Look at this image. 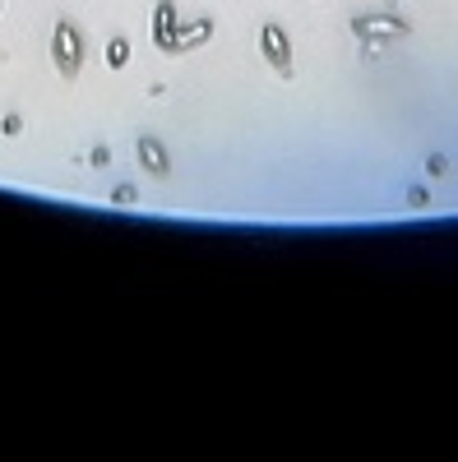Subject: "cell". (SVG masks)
<instances>
[{
	"mask_svg": "<svg viewBox=\"0 0 458 462\" xmlns=\"http://www.w3.org/2000/svg\"><path fill=\"white\" fill-rule=\"evenodd\" d=\"M107 60H112V65H125V60H130V51H125V42H112V55H107Z\"/></svg>",
	"mask_w": 458,
	"mask_h": 462,
	"instance_id": "obj_4",
	"label": "cell"
},
{
	"mask_svg": "<svg viewBox=\"0 0 458 462\" xmlns=\"http://www.w3.org/2000/svg\"><path fill=\"white\" fill-rule=\"evenodd\" d=\"M56 55H60V65H65V74H74V28L70 23H60V37H56Z\"/></svg>",
	"mask_w": 458,
	"mask_h": 462,
	"instance_id": "obj_2",
	"label": "cell"
},
{
	"mask_svg": "<svg viewBox=\"0 0 458 462\" xmlns=\"http://www.w3.org/2000/svg\"><path fill=\"white\" fill-rule=\"evenodd\" d=\"M259 42H264V55L273 60V70H278V74H292L287 42H282V33H278V28H264V33H259Z\"/></svg>",
	"mask_w": 458,
	"mask_h": 462,
	"instance_id": "obj_1",
	"label": "cell"
},
{
	"mask_svg": "<svg viewBox=\"0 0 458 462\" xmlns=\"http://www.w3.org/2000/svg\"><path fill=\"white\" fill-rule=\"evenodd\" d=\"M144 162L153 166V171H162V148H153L148 139H144Z\"/></svg>",
	"mask_w": 458,
	"mask_h": 462,
	"instance_id": "obj_3",
	"label": "cell"
}]
</instances>
